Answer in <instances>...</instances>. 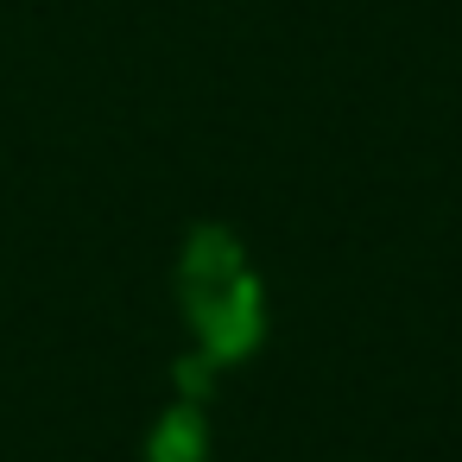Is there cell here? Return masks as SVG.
I'll list each match as a JSON object with an SVG mask.
<instances>
[{"label": "cell", "instance_id": "6da1fadb", "mask_svg": "<svg viewBox=\"0 0 462 462\" xmlns=\"http://www.w3.org/2000/svg\"><path fill=\"white\" fill-rule=\"evenodd\" d=\"M184 310L203 336V361H235L260 342V285L222 228H197L184 247Z\"/></svg>", "mask_w": 462, "mask_h": 462}, {"label": "cell", "instance_id": "7a4b0ae2", "mask_svg": "<svg viewBox=\"0 0 462 462\" xmlns=\"http://www.w3.org/2000/svg\"><path fill=\"white\" fill-rule=\"evenodd\" d=\"M197 456H203V430H197V411L184 405V411H171V418L159 424L152 462H197Z\"/></svg>", "mask_w": 462, "mask_h": 462}]
</instances>
